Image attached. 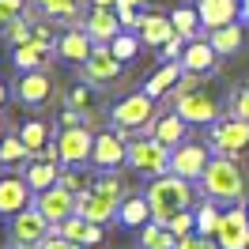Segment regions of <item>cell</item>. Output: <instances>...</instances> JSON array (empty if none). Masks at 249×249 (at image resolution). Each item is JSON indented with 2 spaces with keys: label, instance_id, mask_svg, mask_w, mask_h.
Returning a JSON list of instances; mask_svg holds the SVG:
<instances>
[{
  "label": "cell",
  "instance_id": "1",
  "mask_svg": "<svg viewBox=\"0 0 249 249\" xmlns=\"http://www.w3.org/2000/svg\"><path fill=\"white\" fill-rule=\"evenodd\" d=\"M174 109H178L189 124H204V128H208L212 121L223 117V98H219V91L204 76L185 72V76L178 79V87H174Z\"/></svg>",
  "mask_w": 249,
  "mask_h": 249
},
{
  "label": "cell",
  "instance_id": "2",
  "mask_svg": "<svg viewBox=\"0 0 249 249\" xmlns=\"http://www.w3.org/2000/svg\"><path fill=\"white\" fill-rule=\"evenodd\" d=\"M196 193H200V185L196 181H189V178H181V174H159V178H151V185H147V204H151V219H159V223H170L178 212H185V208H193L196 204Z\"/></svg>",
  "mask_w": 249,
  "mask_h": 249
},
{
  "label": "cell",
  "instance_id": "3",
  "mask_svg": "<svg viewBox=\"0 0 249 249\" xmlns=\"http://www.w3.org/2000/svg\"><path fill=\"white\" fill-rule=\"evenodd\" d=\"M196 185H200V196H208V200L234 204V200H242V193H246V174L238 166V159L212 155V162H208V170H204V178Z\"/></svg>",
  "mask_w": 249,
  "mask_h": 249
},
{
  "label": "cell",
  "instance_id": "4",
  "mask_svg": "<svg viewBox=\"0 0 249 249\" xmlns=\"http://www.w3.org/2000/svg\"><path fill=\"white\" fill-rule=\"evenodd\" d=\"M208 143L215 155H231V159L249 155V121L238 113H223L219 121L208 124Z\"/></svg>",
  "mask_w": 249,
  "mask_h": 249
},
{
  "label": "cell",
  "instance_id": "5",
  "mask_svg": "<svg viewBox=\"0 0 249 249\" xmlns=\"http://www.w3.org/2000/svg\"><path fill=\"white\" fill-rule=\"evenodd\" d=\"M128 166L151 181L170 170V147L159 136H136V140H128Z\"/></svg>",
  "mask_w": 249,
  "mask_h": 249
},
{
  "label": "cell",
  "instance_id": "6",
  "mask_svg": "<svg viewBox=\"0 0 249 249\" xmlns=\"http://www.w3.org/2000/svg\"><path fill=\"white\" fill-rule=\"evenodd\" d=\"M155 121V98L147 91H136L121 98L117 106H109V124H117L124 132H143V128H151Z\"/></svg>",
  "mask_w": 249,
  "mask_h": 249
},
{
  "label": "cell",
  "instance_id": "7",
  "mask_svg": "<svg viewBox=\"0 0 249 249\" xmlns=\"http://www.w3.org/2000/svg\"><path fill=\"white\" fill-rule=\"evenodd\" d=\"M94 132L91 124H76V128H61L53 140H57V151H61L64 166H87L94 155Z\"/></svg>",
  "mask_w": 249,
  "mask_h": 249
},
{
  "label": "cell",
  "instance_id": "8",
  "mask_svg": "<svg viewBox=\"0 0 249 249\" xmlns=\"http://www.w3.org/2000/svg\"><path fill=\"white\" fill-rule=\"evenodd\" d=\"M128 140H132V132H124V128H106V132H98L94 136V155H91V166L98 170H117L128 162Z\"/></svg>",
  "mask_w": 249,
  "mask_h": 249
},
{
  "label": "cell",
  "instance_id": "9",
  "mask_svg": "<svg viewBox=\"0 0 249 249\" xmlns=\"http://www.w3.org/2000/svg\"><path fill=\"white\" fill-rule=\"evenodd\" d=\"M49 234H57V227L42 215L38 204H27L19 215H12V246H42Z\"/></svg>",
  "mask_w": 249,
  "mask_h": 249
},
{
  "label": "cell",
  "instance_id": "10",
  "mask_svg": "<svg viewBox=\"0 0 249 249\" xmlns=\"http://www.w3.org/2000/svg\"><path fill=\"white\" fill-rule=\"evenodd\" d=\"M212 143H196V140H181L178 147H170V170L189 178V181H200L208 162H212Z\"/></svg>",
  "mask_w": 249,
  "mask_h": 249
},
{
  "label": "cell",
  "instance_id": "11",
  "mask_svg": "<svg viewBox=\"0 0 249 249\" xmlns=\"http://www.w3.org/2000/svg\"><path fill=\"white\" fill-rule=\"evenodd\" d=\"M121 72H124V61L113 57L109 46H94V53L83 61V79H91V83H98V87L121 83Z\"/></svg>",
  "mask_w": 249,
  "mask_h": 249
},
{
  "label": "cell",
  "instance_id": "12",
  "mask_svg": "<svg viewBox=\"0 0 249 249\" xmlns=\"http://www.w3.org/2000/svg\"><path fill=\"white\" fill-rule=\"evenodd\" d=\"M215 238H219L223 249H249V212L242 204H231V208L223 212Z\"/></svg>",
  "mask_w": 249,
  "mask_h": 249
},
{
  "label": "cell",
  "instance_id": "13",
  "mask_svg": "<svg viewBox=\"0 0 249 249\" xmlns=\"http://www.w3.org/2000/svg\"><path fill=\"white\" fill-rule=\"evenodd\" d=\"M27 204H34V189L27 181V174L19 178V174H0V215L12 219L19 215Z\"/></svg>",
  "mask_w": 249,
  "mask_h": 249
},
{
  "label": "cell",
  "instance_id": "14",
  "mask_svg": "<svg viewBox=\"0 0 249 249\" xmlns=\"http://www.w3.org/2000/svg\"><path fill=\"white\" fill-rule=\"evenodd\" d=\"M34 204L42 208V215L57 227V223H64L68 215H76V193H68V189L57 181V185L42 189V193H34Z\"/></svg>",
  "mask_w": 249,
  "mask_h": 249
},
{
  "label": "cell",
  "instance_id": "15",
  "mask_svg": "<svg viewBox=\"0 0 249 249\" xmlns=\"http://www.w3.org/2000/svg\"><path fill=\"white\" fill-rule=\"evenodd\" d=\"M219 57H223V53L212 46V38H208V34H200V38H189V42H185L181 64H185V72H196V76H215Z\"/></svg>",
  "mask_w": 249,
  "mask_h": 249
},
{
  "label": "cell",
  "instance_id": "16",
  "mask_svg": "<svg viewBox=\"0 0 249 249\" xmlns=\"http://www.w3.org/2000/svg\"><path fill=\"white\" fill-rule=\"evenodd\" d=\"M49 94H53V79H49L46 68H31V72H23V79L16 83V98L31 109L46 106Z\"/></svg>",
  "mask_w": 249,
  "mask_h": 249
},
{
  "label": "cell",
  "instance_id": "17",
  "mask_svg": "<svg viewBox=\"0 0 249 249\" xmlns=\"http://www.w3.org/2000/svg\"><path fill=\"white\" fill-rule=\"evenodd\" d=\"M76 212L83 219H91V223H109V219H117V212H121V200L102 193V189H87L83 196H76Z\"/></svg>",
  "mask_w": 249,
  "mask_h": 249
},
{
  "label": "cell",
  "instance_id": "18",
  "mask_svg": "<svg viewBox=\"0 0 249 249\" xmlns=\"http://www.w3.org/2000/svg\"><path fill=\"white\" fill-rule=\"evenodd\" d=\"M94 46H98V42L87 34V27H68L64 34H57V57H61V61L83 64L94 53Z\"/></svg>",
  "mask_w": 249,
  "mask_h": 249
},
{
  "label": "cell",
  "instance_id": "19",
  "mask_svg": "<svg viewBox=\"0 0 249 249\" xmlns=\"http://www.w3.org/2000/svg\"><path fill=\"white\" fill-rule=\"evenodd\" d=\"M64 106L79 109V113H87V117H98L102 113V94H98V83L91 79H72L68 87H64Z\"/></svg>",
  "mask_w": 249,
  "mask_h": 249
},
{
  "label": "cell",
  "instance_id": "20",
  "mask_svg": "<svg viewBox=\"0 0 249 249\" xmlns=\"http://www.w3.org/2000/svg\"><path fill=\"white\" fill-rule=\"evenodd\" d=\"M83 27H87V34H91L98 46H109L117 34L124 31L121 16H117V8H91V16L83 19Z\"/></svg>",
  "mask_w": 249,
  "mask_h": 249
},
{
  "label": "cell",
  "instance_id": "21",
  "mask_svg": "<svg viewBox=\"0 0 249 249\" xmlns=\"http://www.w3.org/2000/svg\"><path fill=\"white\" fill-rule=\"evenodd\" d=\"M196 12H200L204 31H215V27H223V23L242 19V0H200Z\"/></svg>",
  "mask_w": 249,
  "mask_h": 249
},
{
  "label": "cell",
  "instance_id": "22",
  "mask_svg": "<svg viewBox=\"0 0 249 249\" xmlns=\"http://www.w3.org/2000/svg\"><path fill=\"white\" fill-rule=\"evenodd\" d=\"M61 170H64V162L61 159H49V155H31V162H27V181H31L34 193H42V189L49 185H57L61 181Z\"/></svg>",
  "mask_w": 249,
  "mask_h": 249
},
{
  "label": "cell",
  "instance_id": "23",
  "mask_svg": "<svg viewBox=\"0 0 249 249\" xmlns=\"http://www.w3.org/2000/svg\"><path fill=\"white\" fill-rule=\"evenodd\" d=\"M49 53H57V46H49V42H38V38H31V42H19V46H12V64H16L19 72L46 68V64H49Z\"/></svg>",
  "mask_w": 249,
  "mask_h": 249
},
{
  "label": "cell",
  "instance_id": "24",
  "mask_svg": "<svg viewBox=\"0 0 249 249\" xmlns=\"http://www.w3.org/2000/svg\"><path fill=\"white\" fill-rule=\"evenodd\" d=\"M57 234H64V238L79 242L83 249L102 246V223H91V219H83L79 212H76V215H68L64 223H57Z\"/></svg>",
  "mask_w": 249,
  "mask_h": 249
},
{
  "label": "cell",
  "instance_id": "25",
  "mask_svg": "<svg viewBox=\"0 0 249 249\" xmlns=\"http://www.w3.org/2000/svg\"><path fill=\"white\" fill-rule=\"evenodd\" d=\"M140 38H143V46L147 49H162L166 46V38L174 34V23L170 16H159V12H151V16H140Z\"/></svg>",
  "mask_w": 249,
  "mask_h": 249
},
{
  "label": "cell",
  "instance_id": "26",
  "mask_svg": "<svg viewBox=\"0 0 249 249\" xmlns=\"http://www.w3.org/2000/svg\"><path fill=\"white\" fill-rule=\"evenodd\" d=\"M185 132H189V121L178 113V109H170V113H162V117L151 121V136H159L166 147H178V143L185 140Z\"/></svg>",
  "mask_w": 249,
  "mask_h": 249
},
{
  "label": "cell",
  "instance_id": "27",
  "mask_svg": "<svg viewBox=\"0 0 249 249\" xmlns=\"http://www.w3.org/2000/svg\"><path fill=\"white\" fill-rule=\"evenodd\" d=\"M208 38H212V46H215L223 57H234L238 49L246 46V27L234 19V23H223V27H215V31H208Z\"/></svg>",
  "mask_w": 249,
  "mask_h": 249
},
{
  "label": "cell",
  "instance_id": "28",
  "mask_svg": "<svg viewBox=\"0 0 249 249\" xmlns=\"http://www.w3.org/2000/svg\"><path fill=\"white\" fill-rule=\"evenodd\" d=\"M181 76H185V64H181V61H166L155 76L143 83V91L151 94V98H162V94H170L174 87H178V79H181Z\"/></svg>",
  "mask_w": 249,
  "mask_h": 249
},
{
  "label": "cell",
  "instance_id": "29",
  "mask_svg": "<svg viewBox=\"0 0 249 249\" xmlns=\"http://www.w3.org/2000/svg\"><path fill=\"white\" fill-rule=\"evenodd\" d=\"M140 249H178V234L166 223L151 219V223L140 227Z\"/></svg>",
  "mask_w": 249,
  "mask_h": 249
},
{
  "label": "cell",
  "instance_id": "30",
  "mask_svg": "<svg viewBox=\"0 0 249 249\" xmlns=\"http://www.w3.org/2000/svg\"><path fill=\"white\" fill-rule=\"evenodd\" d=\"M19 136L31 147V155H38V151H46L49 143H53V128H49V121H42V117H31V121L19 124Z\"/></svg>",
  "mask_w": 249,
  "mask_h": 249
},
{
  "label": "cell",
  "instance_id": "31",
  "mask_svg": "<svg viewBox=\"0 0 249 249\" xmlns=\"http://www.w3.org/2000/svg\"><path fill=\"white\" fill-rule=\"evenodd\" d=\"M117 223L132 227V231H140L143 223H151V204H147V196H124L121 212H117Z\"/></svg>",
  "mask_w": 249,
  "mask_h": 249
},
{
  "label": "cell",
  "instance_id": "32",
  "mask_svg": "<svg viewBox=\"0 0 249 249\" xmlns=\"http://www.w3.org/2000/svg\"><path fill=\"white\" fill-rule=\"evenodd\" d=\"M38 8H42L53 23H68V27H76L83 0H38Z\"/></svg>",
  "mask_w": 249,
  "mask_h": 249
},
{
  "label": "cell",
  "instance_id": "33",
  "mask_svg": "<svg viewBox=\"0 0 249 249\" xmlns=\"http://www.w3.org/2000/svg\"><path fill=\"white\" fill-rule=\"evenodd\" d=\"M170 23H174V31L181 34V38H200V31H204L200 12H196V8H174Z\"/></svg>",
  "mask_w": 249,
  "mask_h": 249
},
{
  "label": "cell",
  "instance_id": "34",
  "mask_svg": "<svg viewBox=\"0 0 249 249\" xmlns=\"http://www.w3.org/2000/svg\"><path fill=\"white\" fill-rule=\"evenodd\" d=\"M19 162H31V147L16 132V136H4L0 140V166H19Z\"/></svg>",
  "mask_w": 249,
  "mask_h": 249
},
{
  "label": "cell",
  "instance_id": "35",
  "mask_svg": "<svg viewBox=\"0 0 249 249\" xmlns=\"http://www.w3.org/2000/svg\"><path fill=\"white\" fill-rule=\"evenodd\" d=\"M193 212H196V231H200V234H215L219 231V219H223L219 200H208V196H204L200 208H193Z\"/></svg>",
  "mask_w": 249,
  "mask_h": 249
},
{
  "label": "cell",
  "instance_id": "36",
  "mask_svg": "<svg viewBox=\"0 0 249 249\" xmlns=\"http://www.w3.org/2000/svg\"><path fill=\"white\" fill-rule=\"evenodd\" d=\"M140 42H143V38H140V34H132V27H128V31H121L113 42H109V49H113V57H121V61L128 64L136 53H140Z\"/></svg>",
  "mask_w": 249,
  "mask_h": 249
},
{
  "label": "cell",
  "instance_id": "37",
  "mask_svg": "<svg viewBox=\"0 0 249 249\" xmlns=\"http://www.w3.org/2000/svg\"><path fill=\"white\" fill-rule=\"evenodd\" d=\"M91 181H94V178H87L79 166H64V170H61V185L68 189V193H76V196H83V193L91 189Z\"/></svg>",
  "mask_w": 249,
  "mask_h": 249
},
{
  "label": "cell",
  "instance_id": "38",
  "mask_svg": "<svg viewBox=\"0 0 249 249\" xmlns=\"http://www.w3.org/2000/svg\"><path fill=\"white\" fill-rule=\"evenodd\" d=\"M143 4L147 0H117V16H121V23L124 27H140V16H143Z\"/></svg>",
  "mask_w": 249,
  "mask_h": 249
},
{
  "label": "cell",
  "instance_id": "39",
  "mask_svg": "<svg viewBox=\"0 0 249 249\" xmlns=\"http://www.w3.org/2000/svg\"><path fill=\"white\" fill-rule=\"evenodd\" d=\"M178 249H223V246H219L215 234H200V231H193V234H185V238H178Z\"/></svg>",
  "mask_w": 249,
  "mask_h": 249
},
{
  "label": "cell",
  "instance_id": "40",
  "mask_svg": "<svg viewBox=\"0 0 249 249\" xmlns=\"http://www.w3.org/2000/svg\"><path fill=\"white\" fill-rule=\"evenodd\" d=\"M166 227H170V231L178 234V238H185V234H193V231H196V212H193V208H185V212H178V215H174L170 223H166Z\"/></svg>",
  "mask_w": 249,
  "mask_h": 249
},
{
  "label": "cell",
  "instance_id": "41",
  "mask_svg": "<svg viewBox=\"0 0 249 249\" xmlns=\"http://www.w3.org/2000/svg\"><path fill=\"white\" fill-rule=\"evenodd\" d=\"M4 34H8V42H12V46H19V42H31V38H34V23H31V19H16V23H12Z\"/></svg>",
  "mask_w": 249,
  "mask_h": 249
},
{
  "label": "cell",
  "instance_id": "42",
  "mask_svg": "<svg viewBox=\"0 0 249 249\" xmlns=\"http://www.w3.org/2000/svg\"><path fill=\"white\" fill-rule=\"evenodd\" d=\"M16 19H23V0H0V31H8Z\"/></svg>",
  "mask_w": 249,
  "mask_h": 249
},
{
  "label": "cell",
  "instance_id": "43",
  "mask_svg": "<svg viewBox=\"0 0 249 249\" xmlns=\"http://www.w3.org/2000/svg\"><path fill=\"white\" fill-rule=\"evenodd\" d=\"M231 113H238V117H246V121H249V79L242 83V87H234V94H231Z\"/></svg>",
  "mask_w": 249,
  "mask_h": 249
},
{
  "label": "cell",
  "instance_id": "44",
  "mask_svg": "<svg viewBox=\"0 0 249 249\" xmlns=\"http://www.w3.org/2000/svg\"><path fill=\"white\" fill-rule=\"evenodd\" d=\"M185 42H189V38H181V34L174 31L170 38H166V46L159 49V53H162L166 61H181V53H185Z\"/></svg>",
  "mask_w": 249,
  "mask_h": 249
},
{
  "label": "cell",
  "instance_id": "45",
  "mask_svg": "<svg viewBox=\"0 0 249 249\" xmlns=\"http://www.w3.org/2000/svg\"><path fill=\"white\" fill-rule=\"evenodd\" d=\"M38 249H83V246H79V242H72V238H64V234H49Z\"/></svg>",
  "mask_w": 249,
  "mask_h": 249
},
{
  "label": "cell",
  "instance_id": "46",
  "mask_svg": "<svg viewBox=\"0 0 249 249\" xmlns=\"http://www.w3.org/2000/svg\"><path fill=\"white\" fill-rule=\"evenodd\" d=\"M8 98H12V91H8V83H4V79H0V106H4V102H8Z\"/></svg>",
  "mask_w": 249,
  "mask_h": 249
},
{
  "label": "cell",
  "instance_id": "47",
  "mask_svg": "<svg viewBox=\"0 0 249 249\" xmlns=\"http://www.w3.org/2000/svg\"><path fill=\"white\" fill-rule=\"evenodd\" d=\"M94 8H117V0H91Z\"/></svg>",
  "mask_w": 249,
  "mask_h": 249
},
{
  "label": "cell",
  "instance_id": "48",
  "mask_svg": "<svg viewBox=\"0 0 249 249\" xmlns=\"http://www.w3.org/2000/svg\"><path fill=\"white\" fill-rule=\"evenodd\" d=\"M242 23H249V0H242Z\"/></svg>",
  "mask_w": 249,
  "mask_h": 249
},
{
  "label": "cell",
  "instance_id": "49",
  "mask_svg": "<svg viewBox=\"0 0 249 249\" xmlns=\"http://www.w3.org/2000/svg\"><path fill=\"white\" fill-rule=\"evenodd\" d=\"M12 249H38V246H12Z\"/></svg>",
  "mask_w": 249,
  "mask_h": 249
},
{
  "label": "cell",
  "instance_id": "50",
  "mask_svg": "<svg viewBox=\"0 0 249 249\" xmlns=\"http://www.w3.org/2000/svg\"><path fill=\"white\" fill-rule=\"evenodd\" d=\"M4 136H8V132H4V121H0V140H4Z\"/></svg>",
  "mask_w": 249,
  "mask_h": 249
},
{
  "label": "cell",
  "instance_id": "51",
  "mask_svg": "<svg viewBox=\"0 0 249 249\" xmlns=\"http://www.w3.org/2000/svg\"><path fill=\"white\" fill-rule=\"evenodd\" d=\"M246 212H249V204H246Z\"/></svg>",
  "mask_w": 249,
  "mask_h": 249
}]
</instances>
